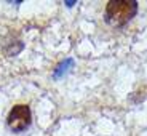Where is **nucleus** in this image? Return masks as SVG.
<instances>
[{"label": "nucleus", "mask_w": 147, "mask_h": 136, "mask_svg": "<svg viewBox=\"0 0 147 136\" xmlns=\"http://www.w3.org/2000/svg\"><path fill=\"white\" fill-rule=\"evenodd\" d=\"M138 13V2L134 0H110L106 7L104 19L114 27H121L129 22Z\"/></svg>", "instance_id": "obj_1"}, {"label": "nucleus", "mask_w": 147, "mask_h": 136, "mask_svg": "<svg viewBox=\"0 0 147 136\" xmlns=\"http://www.w3.org/2000/svg\"><path fill=\"white\" fill-rule=\"evenodd\" d=\"M74 3H77V2H66V5H67V7H72Z\"/></svg>", "instance_id": "obj_4"}, {"label": "nucleus", "mask_w": 147, "mask_h": 136, "mask_svg": "<svg viewBox=\"0 0 147 136\" xmlns=\"http://www.w3.org/2000/svg\"><path fill=\"white\" fill-rule=\"evenodd\" d=\"M30 122H32V112H30V107L27 104H16L8 112L7 123L11 131L15 133L24 131L26 128H29Z\"/></svg>", "instance_id": "obj_2"}, {"label": "nucleus", "mask_w": 147, "mask_h": 136, "mask_svg": "<svg viewBox=\"0 0 147 136\" xmlns=\"http://www.w3.org/2000/svg\"><path fill=\"white\" fill-rule=\"evenodd\" d=\"M72 66H74V61H72L70 58L66 59V61H63V63L58 64V67L55 69V72H53V77H55V78H61Z\"/></svg>", "instance_id": "obj_3"}]
</instances>
